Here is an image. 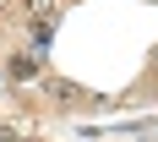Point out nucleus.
Instances as JSON below:
<instances>
[{
	"instance_id": "1",
	"label": "nucleus",
	"mask_w": 158,
	"mask_h": 142,
	"mask_svg": "<svg viewBox=\"0 0 158 142\" xmlns=\"http://www.w3.org/2000/svg\"><path fill=\"white\" fill-rule=\"evenodd\" d=\"M27 16H38V28L55 33V22H60V0H27Z\"/></svg>"
},
{
	"instance_id": "2",
	"label": "nucleus",
	"mask_w": 158,
	"mask_h": 142,
	"mask_svg": "<svg viewBox=\"0 0 158 142\" xmlns=\"http://www.w3.org/2000/svg\"><path fill=\"white\" fill-rule=\"evenodd\" d=\"M33 71H38V66H33V55H16V60H11V77H16V82H27Z\"/></svg>"
},
{
	"instance_id": "3",
	"label": "nucleus",
	"mask_w": 158,
	"mask_h": 142,
	"mask_svg": "<svg viewBox=\"0 0 158 142\" xmlns=\"http://www.w3.org/2000/svg\"><path fill=\"white\" fill-rule=\"evenodd\" d=\"M0 142H22V131H6V126H0Z\"/></svg>"
}]
</instances>
